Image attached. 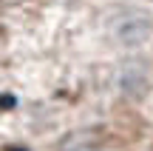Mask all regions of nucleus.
<instances>
[{
  "label": "nucleus",
  "instance_id": "obj_1",
  "mask_svg": "<svg viewBox=\"0 0 153 151\" xmlns=\"http://www.w3.org/2000/svg\"><path fill=\"white\" fill-rule=\"evenodd\" d=\"M62 151H105V140L99 131L94 128H82L74 131L62 140Z\"/></svg>",
  "mask_w": 153,
  "mask_h": 151
}]
</instances>
